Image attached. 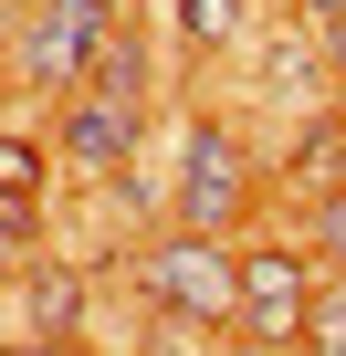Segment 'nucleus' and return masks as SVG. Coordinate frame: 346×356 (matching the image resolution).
<instances>
[{
  "label": "nucleus",
  "mask_w": 346,
  "mask_h": 356,
  "mask_svg": "<svg viewBox=\"0 0 346 356\" xmlns=\"http://www.w3.org/2000/svg\"><path fill=\"white\" fill-rule=\"evenodd\" d=\"M242 0H179V42H200V53H221V42H242Z\"/></svg>",
  "instance_id": "0eeeda50"
},
{
  "label": "nucleus",
  "mask_w": 346,
  "mask_h": 356,
  "mask_svg": "<svg viewBox=\"0 0 346 356\" xmlns=\"http://www.w3.org/2000/svg\"><path fill=\"white\" fill-rule=\"evenodd\" d=\"M11 356H84L74 335H32V346H11Z\"/></svg>",
  "instance_id": "f8f14e48"
},
{
  "label": "nucleus",
  "mask_w": 346,
  "mask_h": 356,
  "mask_svg": "<svg viewBox=\"0 0 346 356\" xmlns=\"http://www.w3.org/2000/svg\"><path fill=\"white\" fill-rule=\"evenodd\" d=\"M242 200H252V168H242V147H231V126H189V178H179V231H231L242 220Z\"/></svg>",
  "instance_id": "20e7f679"
},
{
  "label": "nucleus",
  "mask_w": 346,
  "mask_h": 356,
  "mask_svg": "<svg viewBox=\"0 0 346 356\" xmlns=\"http://www.w3.org/2000/svg\"><path fill=\"white\" fill-rule=\"evenodd\" d=\"M136 126H147V95H105V84H95V95L63 115V157H84V168H126Z\"/></svg>",
  "instance_id": "39448f33"
},
{
  "label": "nucleus",
  "mask_w": 346,
  "mask_h": 356,
  "mask_svg": "<svg viewBox=\"0 0 346 356\" xmlns=\"http://www.w3.org/2000/svg\"><path fill=\"white\" fill-rule=\"evenodd\" d=\"M315 273H304V252H283V241H262V252H242V335L252 346H294L304 335V314H315Z\"/></svg>",
  "instance_id": "f03ea898"
},
{
  "label": "nucleus",
  "mask_w": 346,
  "mask_h": 356,
  "mask_svg": "<svg viewBox=\"0 0 346 356\" xmlns=\"http://www.w3.org/2000/svg\"><path fill=\"white\" fill-rule=\"evenodd\" d=\"M74 314H84V283L53 273V262H32V325L42 335H74Z\"/></svg>",
  "instance_id": "423d86ee"
},
{
  "label": "nucleus",
  "mask_w": 346,
  "mask_h": 356,
  "mask_svg": "<svg viewBox=\"0 0 346 356\" xmlns=\"http://www.w3.org/2000/svg\"><path fill=\"white\" fill-rule=\"evenodd\" d=\"M0 200H42V147L32 136H0Z\"/></svg>",
  "instance_id": "1a4fd4ad"
},
{
  "label": "nucleus",
  "mask_w": 346,
  "mask_h": 356,
  "mask_svg": "<svg viewBox=\"0 0 346 356\" xmlns=\"http://www.w3.org/2000/svg\"><path fill=\"white\" fill-rule=\"evenodd\" d=\"M304 22H315L325 42H346V0H304Z\"/></svg>",
  "instance_id": "9b49d317"
},
{
  "label": "nucleus",
  "mask_w": 346,
  "mask_h": 356,
  "mask_svg": "<svg viewBox=\"0 0 346 356\" xmlns=\"http://www.w3.org/2000/svg\"><path fill=\"white\" fill-rule=\"evenodd\" d=\"M136 273H147V304L157 314H179V325H242V262L210 231H168Z\"/></svg>",
  "instance_id": "f257e3e1"
},
{
  "label": "nucleus",
  "mask_w": 346,
  "mask_h": 356,
  "mask_svg": "<svg viewBox=\"0 0 346 356\" xmlns=\"http://www.w3.org/2000/svg\"><path fill=\"white\" fill-rule=\"evenodd\" d=\"M105 42H116V11H105V0H42L32 32H22V74L32 84H74V74H95Z\"/></svg>",
  "instance_id": "7ed1b4c3"
},
{
  "label": "nucleus",
  "mask_w": 346,
  "mask_h": 356,
  "mask_svg": "<svg viewBox=\"0 0 346 356\" xmlns=\"http://www.w3.org/2000/svg\"><path fill=\"white\" fill-rule=\"evenodd\" d=\"M315 241H325V262L346 273V189H325V200H315Z\"/></svg>",
  "instance_id": "9d476101"
},
{
  "label": "nucleus",
  "mask_w": 346,
  "mask_h": 356,
  "mask_svg": "<svg viewBox=\"0 0 346 356\" xmlns=\"http://www.w3.org/2000/svg\"><path fill=\"white\" fill-rule=\"evenodd\" d=\"M304 356H346V273L315 293V314H304V335H294Z\"/></svg>",
  "instance_id": "6e6552de"
}]
</instances>
